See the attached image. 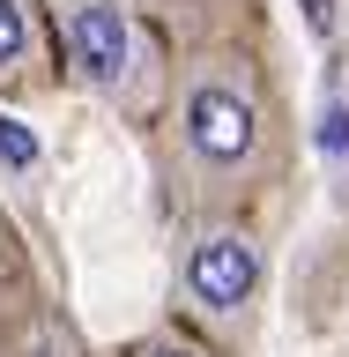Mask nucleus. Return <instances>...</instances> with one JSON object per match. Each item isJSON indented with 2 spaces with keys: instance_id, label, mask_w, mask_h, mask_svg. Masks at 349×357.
I'll use <instances>...</instances> for the list:
<instances>
[{
  "instance_id": "obj_1",
  "label": "nucleus",
  "mask_w": 349,
  "mask_h": 357,
  "mask_svg": "<svg viewBox=\"0 0 349 357\" xmlns=\"http://www.w3.org/2000/svg\"><path fill=\"white\" fill-rule=\"evenodd\" d=\"M171 172L186 178L194 216L208 208H238L267 194L290 164V134H283V105L267 82L261 52L245 45H201L171 67Z\"/></svg>"
},
{
  "instance_id": "obj_2",
  "label": "nucleus",
  "mask_w": 349,
  "mask_h": 357,
  "mask_svg": "<svg viewBox=\"0 0 349 357\" xmlns=\"http://www.w3.org/2000/svg\"><path fill=\"white\" fill-rule=\"evenodd\" d=\"M267 298V245L238 208H208L178 238V320L223 350H245Z\"/></svg>"
},
{
  "instance_id": "obj_3",
  "label": "nucleus",
  "mask_w": 349,
  "mask_h": 357,
  "mask_svg": "<svg viewBox=\"0 0 349 357\" xmlns=\"http://www.w3.org/2000/svg\"><path fill=\"white\" fill-rule=\"evenodd\" d=\"M45 22L60 38L67 75L89 97L127 105L141 119L156 105H171V67L156 60V45L141 38V22L127 15V0H45Z\"/></svg>"
},
{
  "instance_id": "obj_4",
  "label": "nucleus",
  "mask_w": 349,
  "mask_h": 357,
  "mask_svg": "<svg viewBox=\"0 0 349 357\" xmlns=\"http://www.w3.org/2000/svg\"><path fill=\"white\" fill-rule=\"evenodd\" d=\"M52 82L45 0H0V97H30Z\"/></svg>"
},
{
  "instance_id": "obj_5",
  "label": "nucleus",
  "mask_w": 349,
  "mask_h": 357,
  "mask_svg": "<svg viewBox=\"0 0 349 357\" xmlns=\"http://www.w3.org/2000/svg\"><path fill=\"white\" fill-rule=\"evenodd\" d=\"M127 357H238V350H223V342H208V335H194L186 320H171V328H149V335H134Z\"/></svg>"
},
{
  "instance_id": "obj_6",
  "label": "nucleus",
  "mask_w": 349,
  "mask_h": 357,
  "mask_svg": "<svg viewBox=\"0 0 349 357\" xmlns=\"http://www.w3.org/2000/svg\"><path fill=\"white\" fill-rule=\"evenodd\" d=\"M30 357H82V342H75V328H67L60 312H45L38 320V350Z\"/></svg>"
},
{
  "instance_id": "obj_7",
  "label": "nucleus",
  "mask_w": 349,
  "mask_h": 357,
  "mask_svg": "<svg viewBox=\"0 0 349 357\" xmlns=\"http://www.w3.org/2000/svg\"><path fill=\"white\" fill-rule=\"evenodd\" d=\"M0 283L22 290V253H15V223H8V216H0Z\"/></svg>"
},
{
  "instance_id": "obj_8",
  "label": "nucleus",
  "mask_w": 349,
  "mask_h": 357,
  "mask_svg": "<svg viewBox=\"0 0 349 357\" xmlns=\"http://www.w3.org/2000/svg\"><path fill=\"white\" fill-rule=\"evenodd\" d=\"M305 22H312V38H334L342 30V8L334 0H305Z\"/></svg>"
}]
</instances>
